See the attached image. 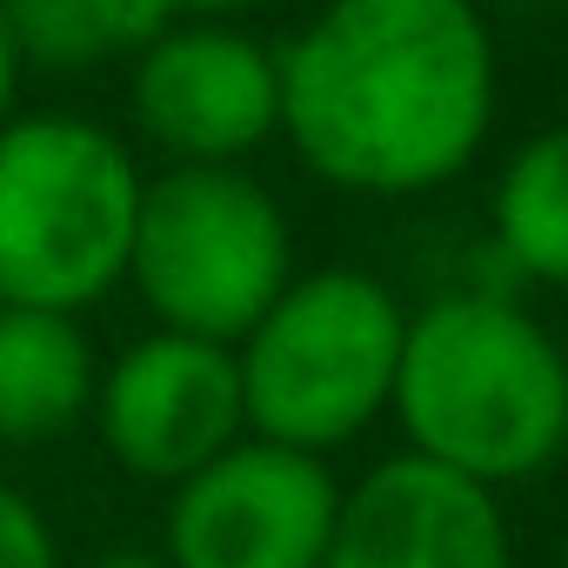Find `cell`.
<instances>
[{
  "label": "cell",
  "mask_w": 568,
  "mask_h": 568,
  "mask_svg": "<svg viewBox=\"0 0 568 568\" xmlns=\"http://www.w3.org/2000/svg\"><path fill=\"white\" fill-rule=\"evenodd\" d=\"M274 61L281 141L335 194L422 201L488 148L501 54L481 0H322Z\"/></svg>",
  "instance_id": "obj_1"
},
{
  "label": "cell",
  "mask_w": 568,
  "mask_h": 568,
  "mask_svg": "<svg viewBox=\"0 0 568 568\" xmlns=\"http://www.w3.org/2000/svg\"><path fill=\"white\" fill-rule=\"evenodd\" d=\"M388 415L402 448L501 495L568 455V355L521 295L468 281L408 308Z\"/></svg>",
  "instance_id": "obj_2"
},
{
  "label": "cell",
  "mask_w": 568,
  "mask_h": 568,
  "mask_svg": "<svg viewBox=\"0 0 568 568\" xmlns=\"http://www.w3.org/2000/svg\"><path fill=\"white\" fill-rule=\"evenodd\" d=\"M148 168L94 114L21 108L0 128V308L88 315L128 288Z\"/></svg>",
  "instance_id": "obj_3"
},
{
  "label": "cell",
  "mask_w": 568,
  "mask_h": 568,
  "mask_svg": "<svg viewBox=\"0 0 568 568\" xmlns=\"http://www.w3.org/2000/svg\"><path fill=\"white\" fill-rule=\"evenodd\" d=\"M408 302L375 267H295L261 322L234 342L247 435L335 455L362 442L395 395Z\"/></svg>",
  "instance_id": "obj_4"
},
{
  "label": "cell",
  "mask_w": 568,
  "mask_h": 568,
  "mask_svg": "<svg viewBox=\"0 0 568 568\" xmlns=\"http://www.w3.org/2000/svg\"><path fill=\"white\" fill-rule=\"evenodd\" d=\"M295 227L247 161H168L141 187L128 288L154 328L241 342L295 274Z\"/></svg>",
  "instance_id": "obj_5"
},
{
  "label": "cell",
  "mask_w": 568,
  "mask_h": 568,
  "mask_svg": "<svg viewBox=\"0 0 568 568\" xmlns=\"http://www.w3.org/2000/svg\"><path fill=\"white\" fill-rule=\"evenodd\" d=\"M342 481L328 455L241 435L168 488L161 555L174 568H322Z\"/></svg>",
  "instance_id": "obj_6"
},
{
  "label": "cell",
  "mask_w": 568,
  "mask_h": 568,
  "mask_svg": "<svg viewBox=\"0 0 568 568\" xmlns=\"http://www.w3.org/2000/svg\"><path fill=\"white\" fill-rule=\"evenodd\" d=\"M128 121L161 161H247L281 141V61L247 21H168L128 61Z\"/></svg>",
  "instance_id": "obj_7"
},
{
  "label": "cell",
  "mask_w": 568,
  "mask_h": 568,
  "mask_svg": "<svg viewBox=\"0 0 568 568\" xmlns=\"http://www.w3.org/2000/svg\"><path fill=\"white\" fill-rule=\"evenodd\" d=\"M88 422L128 481L174 488L247 435L234 348L181 328H148L114 362H101Z\"/></svg>",
  "instance_id": "obj_8"
},
{
  "label": "cell",
  "mask_w": 568,
  "mask_h": 568,
  "mask_svg": "<svg viewBox=\"0 0 568 568\" xmlns=\"http://www.w3.org/2000/svg\"><path fill=\"white\" fill-rule=\"evenodd\" d=\"M322 568H515L501 495L402 448L342 488Z\"/></svg>",
  "instance_id": "obj_9"
},
{
  "label": "cell",
  "mask_w": 568,
  "mask_h": 568,
  "mask_svg": "<svg viewBox=\"0 0 568 568\" xmlns=\"http://www.w3.org/2000/svg\"><path fill=\"white\" fill-rule=\"evenodd\" d=\"M101 382V348L81 315L0 308V448L68 442Z\"/></svg>",
  "instance_id": "obj_10"
},
{
  "label": "cell",
  "mask_w": 568,
  "mask_h": 568,
  "mask_svg": "<svg viewBox=\"0 0 568 568\" xmlns=\"http://www.w3.org/2000/svg\"><path fill=\"white\" fill-rule=\"evenodd\" d=\"M488 247L508 261L521 288H561L568 295V121L528 134L488 201Z\"/></svg>",
  "instance_id": "obj_11"
},
{
  "label": "cell",
  "mask_w": 568,
  "mask_h": 568,
  "mask_svg": "<svg viewBox=\"0 0 568 568\" xmlns=\"http://www.w3.org/2000/svg\"><path fill=\"white\" fill-rule=\"evenodd\" d=\"M28 74H94L108 61H134L168 21L148 0H0Z\"/></svg>",
  "instance_id": "obj_12"
},
{
  "label": "cell",
  "mask_w": 568,
  "mask_h": 568,
  "mask_svg": "<svg viewBox=\"0 0 568 568\" xmlns=\"http://www.w3.org/2000/svg\"><path fill=\"white\" fill-rule=\"evenodd\" d=\"M0 568H68L48 508L14 481H0Z\"/></svg>",
  "instance_id": "obj_13"
},
{
  "label": "cell",
  "mask_w": 568,
  "mask_h": 568,
  "mask_svg": "<svg viewBox=\"0 0 568 568\" xmlns=\"http://www.w3.org/2000/svg\"><path fill=\"white\" fill-rule=\"evenodd\" d=\"M161 21H247L267 0H148Z\"/></svg>",
  "instance_id": "obj_14"
},
{
  "label": "cell",
  "mask_w": 568,
  "mask_h": 568,
  "mask_svg": "<svg viewBox=\"0 0 568 568\" xmlns=\"http://www.w3.org/2000/svg\"><path fill=\"white\" fill-rule=\"evenodd\" d=\"M21 88H28V61L14 54V34H8V21H0V128L21 114Z\"/></svg>",
  "instance_id": "obj_15"
},
{
  "label": "cell",
  "mask_w": 568,
  "mask_h": 568,
  "mask_svg": "<svg viewBox=\"0 0 568 568\" xmlns=\"http://www.w3.org/2000/svg\"><path fill=\"white\" fill-rule=\"evenodd\" d=\"M88 568H174L168 555H161V541L148 548V541H114V548H101Z\"/></svg>",
  "instance_id": "obj_16"
},
{
  "label": "cell",
  "mask_w": 568,
  "mask_h": 568,
  "mask_svg": "<svg viewBox=\"0 0 568 568\" xmlns=\"http://www.w3.org/2000/svg\"><path fill=\"white\" fill-rule=\"evenodd\" d=\"M555 568H568V535H561V555H555Z\"/></svg>",
  "instance_id": "obj_17"
}]
</instances>
